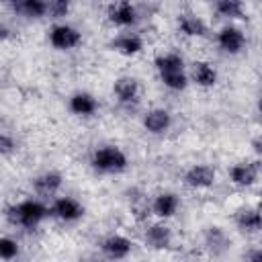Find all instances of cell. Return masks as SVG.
Wrapping results in <instances>:
<instances>
[{
    "label": "cell",
    "instance_id": "obj_7",
    "mask_svg": "<svg viewBox=\"0 0 262 262\" xmlns=\"http://www.w3.org/2000/svg\"><path fill=\"white\" fill-rule=\"evenodd\" d=\"M217 43H219V47H221L223 51H227V53H239V51L244 49V45H246V37H244V33H242L239 29H235V27H225V29L219 31Z\"/></svg>",
    "mask_w": 262,
    "mask_h": 262
},
{
    "label": "cell",
    "instance_id": "obj_6",
    "mask_svg": "<svg viewBox=\"0 0 262 262\" xmlns=\"http://www.w3.org/2000/svg\"><path fill=\"white\" fill-rule=\"evenodd\" d=\"M51 213H53L55 217H59L61 221H76V219L82 217L84 209H82V205H80L76 199H72V196H61V199H55V203H53V207H51Z\"/></svg>",
    "mask_w": 262,
    "mask_h": 262
},
{
    "label": "cell",
    "instance_id": "obj_28",
    "mask_svg": "<svg viewBox=\"0 0 262 262\" xmlns=\"http://www.w3.org/2000/svg\"><path fill=\"white\" fill-rule=\"evenodd\" d=\"M252 145H254V149H256L258 154H262V139H254V143H252Z\"/></svg>",
    "mask_w": 262,
    "mask_h": 262
},
{
    "label": "cell",
    "instance_id": "obj_12",
    "mask_svg": "<svg viewBox=\"0 0 262 262\" xmlns=\"http://www.w3.org/2000/svg\"><path fill=\"white\" fill-rule=\"evenodd\" d=\"M180 207V199L174 194V192H162L154 199V205H151V211L162 217V219H168L172 217Z\"/></svg>",
    "mask_w": 262,
    "mask_h": 262
},
{
    "label": "cell",
    "instance_id": "obj_13",
    "mask_svg": "<svg viewBox=\"0 0 262 262\" xmlns=\"http://www.w3.org/2000/svg\"><path fill=\"white\" fill-rule=\"evenodd\" d=\"M113 90H115L117 98H119L121 102H125V104L135 102L137 96H139V84H137V80L131 78V76H123V78H119V80L115 82Z\"/></svg>",
    "mask_w": 262,
    "mask_h": 262
},
{
    "label": "cell",
    "instance_id": "obj_11",
    "mask_svg": "<svg viewBox=\"0 0 262 262\" xmlns=\"http://www.w3.org/2000/svg\"><path fill=\"white\" fill-rule=\"evenodd\" d=\"M61 186V174L57 172H45L33 180V188L39 196H53Z\"/></svg>",
    "mask_w": 262,
    "mask_h": 262
},
{
    "label": "cell",
    "instance_id": "obj_15",
    "mask_svg": "<svg viewBox=\"0 0 262 262\" xmlns=\"http://www.w3.org/2000/svg\"><path fill=\"white\" fill-rule=\"evenodd\" d=\"M192 80L203 88H211L217 82V72L207 61H194L192 63Z\"/></svg>",
    "mask_w": 262,
    "mask_h": 262
},
{
    "label": "cell",
    "instance_id": "obj_26",
    "mask_svg": "<svg viewBox=\"0 0 262 262\" xmlns=\"http://www.w3.org/2000/svg\"><path fill=\"white\" fill-rule=\"evenodd\" d=\"M207 244H209L211 248L227 246V237H225V233H223L219 227H211V231L207 233Z\"/></svg>",
    "mask_w": 262,
    "mask_h": 262
},
{
    "label": "cell",
    "instance_id": "obj_4",
    "mask_svg": "<svg viewBox=\"0 0 262 262\" xmlns=\"http://www.w3.org/2000/svg\"><path fill=\"white\" fill-rule=\"evenodd\" d=\"M260 162H242L229 170V178L235 186H252L260 174Z\"/></svg>",
    "mask_w": 262,
    "mask_h": 262
},
{
    "label": "cell",
    "instance_id": "obj_32",
    "mask_svg": "<svg viewBox=\"0 0 262 262\" xmlns=\"http://www.w3.org/2000/svg\"><path fill=\"white\" fill-rule=\"evenodd\" d=\"M260 211H262V201H260Z\"/></svg>",
    "mask_w": 262,
    "mask_h": 262
},
{
    "label": "cell",
    "instance_id": "obj_20",
    "mask_svg": "<svg viewBox=\"0 0 262 262\" xmlns=\"http://www.w3.org/2000/svg\"><path fill=\"white\" fill-rule=\"evenodd\" d=\"M14 8L29 18H41L47 14V0H16Z\"/></svg>",
    "mask_w": 262,
    "mask_h": 262
},
{
    "label": "cell",
    "instance_id": "obj_2",
    "mask_svg": "<svg viewBox=\"0 0 262 262\" xmlns=\"http://www.w3.org/2000/svg\"><path fill=\"white\" fill-rule=\"evenodd\" d=\"M92 166L100 172H121L127 168V156L115 145H104L92 154Z\"/></svg>",
    "mask_w": 262,
    "mask_h": 262
},
{
    "label": "cell",
    "instance_id": "obj_8",
    "mask_svg": "<svg viewBox=\"0 0 262 262\" xmlns=\"http://www.w3.org/2000/svg\"><path fill=\"white\" fill-rule=\"evenodd\" d=\"M170 125H172V117H170V113L164 111V108H151V111H147L145 117H143V127H145L149 133H156V135L168 131Z\"/></svg>",
    "mask_w": 262,
    "mask_h": 262
},
{
    "label": "cell",
    "instance_id": "obj_9",
    "mask_svg": "<svg viewBox=\"0 0 262 262\" xmlns=\"http://www.w3.org/2000/svg\"><path fill=\"white\" fill-rule=\"evenodd\" d=\"M108 20L117 27H129L135 23V8L127 0H119L108 8Z\"/></svg>",
    "mask_w": 262,
    "mask_h": 262
},
{
    "label": "cell",
    "instance_id": "obj_23",
    "mask_svg": "<svg viewBox=\"0 0 262 262\" xmlns=\"http://www.w3.org/2000/svg\"><path fill=\"white\" fill-rule=\"evenodd\" d=\"M160 78H162L164 86H168L170 90H182L186 86V74H184V70H180V72H168V74H162Z\"/></svg>",
    "mask_w": 262,
    "mask_h": 262
},
{
    "label": "cell",
    "instance_id": "obj_3",
    "mask_svg": "<svg viewBox=\"0 0 262 262\" xmlns=\"http://www.w3.org/2000/svg\"><path fill=\"white\" fill-rule=\"evenodd\" d=\"M49 41L55 49H74L76 45H80L82 41V35L70 27V25H55L51 31H49Z\"/></svg>",
    "mask_w": 262,
    "mask_h": 262
},
{
    "label": "cell",
    "instance_id": "obj_21",
    "mask_svg": "<svg viewBox=\"0 0 262 262\" xmlns=\"http://www.w3.org/2000/svg\"><path fill=\"white\" fill-rule=\"evenodd\" d=\"M217 14L225 18H242L244 16V2L242 0H215Z\"/></svg>",
    "mask_w": 262,
    "mask_h": 262
},
{
    "label": "cell",
    "instance_id": "obj_29",
    "mask_svg": "<svg viewBox=\"0 0 262 262\" xmlns=\"http://www.w3.org/2000/svg\"><path fill=\"white\" fill-rule=\"evenodd\" d=\"M250 258H252V260H262V250L252 252V254H250Z\"/></svg>",
    "mask_w": 262,
    "mask_h": 262
},
{
    "label": "cell",
    "instance_id": "obj_10",
    "mask_svg": "<svg viewBox=\"0 0 262 262\" xmlns=\"http://www.w3.org/2000/svg\"><path fill=\"white\" fill-rule=\"evenodd\" d=\"M131 242L125 237V235H111L102 242V252L104 256L113 258V260H121V258H127L129 252H131Z\"/></svg>",
    "mask_w": 262,
    "mask_h": 262
},
{
    "label": "cell",
    "instance_id": "obj_22",
    "mask_svg": "<svg viewBox=\"0 0 262 262\" xmlns=\"http://www.w3.org/2000/svg\"><path fill=\"white\" fill-rule=\"evenodd\" d=\"M156 68L162 74H168V72H180L184 70V63H182V57L178 53H166V55H160L156 59Z\"/></svg>",
    "mask_w": 262,
    "mask_h": 262
},
{
    "label": "cell",
    "instance_id": "obj_27",
    "mask_svg": "<svg viewBox=\"0 0 262 262\" xmlns=\"http://www.w3.org/2000/svg\"><path fill=\"white\" fill-rule=\"evenodd\" d=\"M12 147H14L12 139H10L6 133H2V135H0V151H2L4 156H8V154L12 151Z\"/></svg>",
    "mask_w": 262,
    "mask_h": 262
},
{
    "label": "cell",
    "instance_id": "obj_16",
    "mask_svg": "<svg viewBox=\"0 0 262 262\" xmlns=\"http://www.w3.org/2000/svg\"><path fill=\"white\" fill-rule=\"evenodd\" d=\"M113 47L123 55H135L143 49V41H141V37H137L133 33H125L113 41Z\"/></svg>",
    "mask_w": 262,
    "mask_h": 262
},
{
    "label": "cell",
    "instance_id": "obj_17",
    "mask_svg": "<svg viewBox=\"0 0 262 262\" xmlns=\"http://www.w3.org/2000/svg\"><path fill=\"white\" fill-rule=\"evenodd\" d=\"M178 27L188 37H203V35H207V25L196 14H182L180 20H178Z\"/></svg>",
    "mask_w": 262,
    "mask_h": 262
},
{
    "label": "cell",
    "instance_id": "obj_30",
    "mask_svg": "<svg viewBox=\"0 0 262 262\" xmlns=\"http://www.w3.org/2000/svg\"><path fill=\"white\" fill-rule=\"evenodd\" d=\"M258 108H260V113H262V98H260V102H258Z\"/></svg>",
    "mask_w": 262,
    "mask_h": 262
},
{
    "label": "cell",
    "instance_id": "obj_18",
    "mask_svg": "<svg viewBox=\"0 0 262 262\" xmlns=\"http://www.w3.org/2000/svg\"><path fill=\"white\" fill-rule=\"evenodd\" d=\"M96 100H94V96H90L88 92H78V94H74L72 98H70V108H72V113H76V115H82V117H88V115H92V113H96Z\"/></svg>",
    "mask_w": 262,
    "mask_h": 262
},
{
    "label": "cell",
    "instance_id": "obj_5",
    "mask_svg": "<svg viewBox=\"0 0 262 262\" xmlns=\"http://www.w3.org/2000/svg\"><path fill=\"white\" fill-rule=\"evenodd\" d=\"M184 182H186L190 188H209V186H213V182H215V170H213L211 166H205V164L192 166V168L184 174Z\"/></svg>",
    "mask_w": 262,
    "mask_h": 262
},
{
    "label": "cell",
    "instance_id": "obj_14",
    "mask_svg": "<svg viewBox=\"0 0 262 262\" xmlns=\"http://www.w3.org/2000/svg\"><path fill=\"white\" fill-rule=\"evenodd\" d=\"M170 239H172V233H170V229L164 223H154L145 231V242L151 248H158V250L168 248L170 246Z\"/></svg>",
    "mask_w": 262,
    "mask_h": 262
},
{
    "label": "cell",
    "instance_id": "obj_24",
    "mask_svg": "<svg viewBox=\"0 0 262 262\" xmlns=\"http://www.w3.org/2000/svg\"><path fill=\"white\" fill-rule=\"evenodd\" d=\"M16 254H18V244L12 237H2L0 239V258L4 262H10L16 258Z\"/></svg>",
    "mask_w": 262,
    "mask_h": 262
},
{
    "label": "cell",
    "instance_id": "obj_1",
    "mask_svg": "<svg viewBox=\"0 0 262 262\" xmlns=\"http://www.w3.org/2000/svg\"><path fill=\"white\" fill-rule=\"evenodd\" d=\"M45 215H47V207L41 201H33V199L20 201L18 205L8 209V219L14 225H20V227H27V229L37 227L45 219Z\"/></svg>",
    "mask_w": 262,
    "mask_h": 262
},
{
    "label": "cell",
    "instance_id": "obj_31",
    "mask_svg": "<svg viewBox=\"0 0 262 262\" xmlns=\"http://www.w3.org/2000/svg\"><path fill=\"white\" fill-rule=\"evenodd\" d=\"M4 2H16V0H4Z\"/></svg>",
    "mask_w": 262,
    "mask_h": 262
},
{
    "label": "cell",
    "instance_id": "obj_19",
    "mask_svg": "<svg viewBox=\"0 0 262 262\" xmlns=\"http://www.w3.org/2000/svg\"><path fill=\"white\" fill-rule=\"evenodd\" d=\"M235 223L244 231H258L262 227V211L260 209H244L235 215Z\"/></svg>",
    "mask_w": 262,
    "mask_h": 262
},
{
    "label": "cell",
    "instance_id": "obj_25",
    "mask_svg": "<svg viewBox=\"0 0 262 262\" xmlns=\"http://www.w3.org/2000/svg\"><path fill=\"white\" fill-rule=\"evenodd\" d=\"M70 10V0H47V12L51 16H63Z\"/></svg>",
    "mask_w": 262,
    "mask_h": 262
}]
</instances>
